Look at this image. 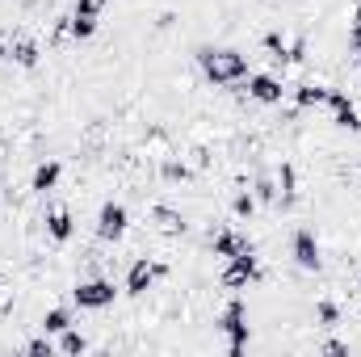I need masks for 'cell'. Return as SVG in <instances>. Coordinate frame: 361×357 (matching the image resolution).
Listing matches in <instances>:
<instances>
[{"instance_id":"cell-5","label":"cell","mask_w":361,"mask_h":357,"mask_svg":"<svg viewBox=\"0 0 361 357\" xmlns=\"http://www.w3.org/2000/svg\"><path fill=\"white\" fill-rule=\"evenodd\" d=\"M101 8H105V0H76V8H72V17H68V30H72V38H92Z\"/></svg>"},{"instance_id":"cell-11","label":"cell","mask_w":361,"mask_h":357,"mask_svg":"<svg viewBox=\"0 0 361 357\" xmlns=\"http://www.w3.org/2000/svg\"><path fill=\"white\" fill-rule=\"evenodd\" d=\"M252 244H248V236H240V231H219L214 236V257H223V261H231V257H240V253H248Z\"/></svg>"},{"instance_id":"cell-19","label":"cell","mask_w":361,"mask_h":357,"mask_svg":"<svg viewBox=\"0 0 361 357\" xmlns=\"http://www.w3.org/2000/svg\"><path fill=\"white\" fill-rule=\"evenodd\" d=\"M59 337H63V341H59V349H63V353H85V349H89V341H85L80 332H72V328H63Z\"/></svg>"},{"instance_id":"cell-12","label":"cell","mask_w":361,"mask_h":357,"mask_svg":"<svg viewBox=\"0 0 361 357\" xmlns=\"http://www.w3.org/2000/svg\"><path fill=\"white\" fill-rule=\"evenodd\" d=\"M8 59H13L17 68H34V63H38V42L25 38V34H13V42H8Z\"/></svg>"},{"instance_id":"cell-16","label":"cell","mask_w":361,"mask_h":357,"mask_svg":"<svg viewBox=\"0 0 361 357\" xmlns=\"http://www.w3.org/2000/svg\"><path fill=\"white\" fill-rule=\"evenodd\" d=\"M152 219H156V227H160L164 236H180V231H185L180 214H177V210H169V206H156V210H152Z\"/></svg>"},{"instance_id":"cell-14","label":"cell","mask_w":361,"mask_h":357,"mask_svg":"<svg viewBox=\"0 0 361 357\" xmlns=\"http://www.w3.org/2000/svg\"><path fill=\"white\" fill-rule=\"evenodd\" d=\"M72 231H76V227H72V214H68V210H51V214H47V236H51V240L63 244V240H72Z\"/></svg>"},{"instance_id":"cell-22","label":"cell","mask_w":361,"mask_h":357,"mask_svg":"<svg viewBox=\"0 0 361 357\" xmlns=\"http://www.w3.org/2000/svg\"><path fill=\"white\" fill-rule=\"evenodd\" d=\"M319 320H324V324H336V307H332V303H319Z\"/></svg>"},{"instance_id":"cell-18","label":"cell","mask_w":361,"mask_h":357,"mask_svg":"<svg viewBox=\"0 0 361 357\" xmlns=\"http://www.w3.org/2000/svg\"><path fill=\"white\" fill-rule=\"evenodd\" d=\"M63 328H72V315H68L63 307L47 311V320H42V332H63Z\"/></svg>"},{"instance_id":"cell-15","label":"cell","mask_w":361,"mask_h":357,"mask_svg":"<svg viewBox=\"0 0 361 357\" xmlns=\"http://www.w3.org/2000/svg\"><path fill=\"white\" fill-rule=\"evenodd\" d=\"M273 185H277V202H281V206H290V202H294V169H290V164H281V169L273 173Z\"/></svg>"},{"instance_id":"cell-9","label":"cell","mask_w":361,"mask_h":357,"mask_svg":"<svg viewBox=\"0 0 361 357\" xmlns=\"http://www.w3.org/2000/svg\"><path fill=\"white\" fill-rule=\"evenodd\" d=\"M294 261L302 269H319V240L311 227H298L294 231Z\"/></svg>"},{"instance_id":"cell-17","label":"cell","mask_w":361,"mask_h":357,"mask_svg":"<svg viewBox=\"0 0 361 357\" xmlns=\"http://www.w3.org/2000/svg\"><path fill=\"white\" fill-rule=\"evenodd\" d=\"M324 101H328V89H324V85H302V89H298V105H302V109L324 105Z\"/></svg>"},{"instance_id":"cell-7","label":"cell","mask_w":361,"mask_h":357,"mask_svg":"<svg viewBox=\"0 0 361 357\" xmlns=\"http://www.w3.org/2000/svg\"><path fill=\"white\" fill-rule=\"evenodd\" d=\"M328 109H332V118H336V126H349V131H357L361 118H357V105L349 101V92L341 89H328V101H324Z\"/></svg>"},{"instance_id":"cell-6","label":"cell","mask_w":361,"mask_h":357,"mask_svg":"<svg viewBox=\"0 0 361 357\" xmlns=\"http://www.w3.org/2000/svg\"><path fill=\"white\" fill-rule=\"evenodd\" d=\"M122 231H126V206L122 202H105L97 210V236L101 240H118Z\"/></svg>"},{"instance_id":"cell-23","label":"cell","mask_w":361,"mask_h":357,"mask_svg":"<svg viewBox=\"0 0 361 357\" xmlns=\"http://www.w3.org/2000/svg\"><path fill=\"white\" fill-rule=\"evenodd\" d=\"M25 349H30V353H47V357H51V341H30Z\"/></svg>"},{"instance_id":"cell-20","label":"cell","mask_w":361,"mask_h":357,"mask_svg":"<svg viewBox=\"0 0 361 357\" xmlns=\"http://www.w3.org/2000/svg\"><path fill=\"white\" fill-rule=\"evenodd\" d=\"M252 210H257V198L252 193H235V214L240 219H252Z\"/></svg>"},{"instance_id":"cell-2","label":"cell","mask_w":361,"mask_h":357,"mask_svg":"<svg viewBox=\"0 0 361 357\" xmlns=\"http://www.w3.org/2000/svg\"><path fill=\"white\" fill-rule=\"evenodd\" d=\"M219 328H223L227 341H231V357H240L244 345H248V307H244L240 298H231L227 311H223V320H219Z\"/></svg>"},{"instance_id":"cell-3","label":"cell","mask_w":361,"mask_h":357,"mask_svg":"<svg viewBox=\"0 0 361 357\" xmlns=\"http://www.w3.org/2000/svg\"><path fill=\"white\" fill-rule=\"evenodd\" d=\"M72 298H76L85 311H101V307H109V303L118 298V290H114V282H105V277H89V282H80V286L72 290Z\"/></svg>"},{"instance_id":"cell-21","label":"cell","mask_w":361,"mask_h":357,"mask_svg":"<svg viewBox=\"0 0 361 357\" xmlns=\"http://www.w3.org/2000/svg\"><path fill=\"white\" fill-rule=\"evenodd\" d=\"M349 47H353V55H357V63H361V13L353 17V25H349Z\"/></svg>"},{"instance_id":"cell-4","label":"cell","mask_w":361,"mask_h":357,"mask_svg":"<svg viewBox=\"0 0 361 357\" xmlns=\"http://www.w3.org/2000/svg\"><path fill=\"white\" fill-rule=\"evenodd\" d=\"M257 277H261V265H257L252 248L240 253V257H231V261L223 265V286H227V290H240V286H248V282H257Z\"/></svg>"},{"instance_id":"cell-13","label":"cell","mask_w":361,"mask_h":357,"mask_svg":"<svg viewBox=\"0 0 361 357\" xmlns=\"http://www.w3.org/2000/svg\"><path fill=\"white\" fill-rule=\"evenodd\" d=\"M59 173H63V169H59V160H42V164L34 169L30 189H34V193H47V189H55V185H59Z\"/></svg>"},{"instance_id":"cell-8","label":"cell","mask_w":361,"mask_h":357,"mask_svg":"<svg viewBox=\"0 0 361 357\" xmlns=\"http://www.w3.org/2000/svg\"><path fill=\"white\" fill-rule=\"evenodd\" d=\"M160 273H164V269L156 265V261L139 257V261L130 265V273H126V290H130V294H147V290H152V282H156Z\"/></svg>"},{"instance_id":"cell-24","label":"cell","mask_w":361,"mask_h":357,"mask_svg":"<svg viewBox=\"0 0 361 357\" xmlns=\"http://www.w3.org/2000/svg\"><path fill=\"white\" fill-rule=\"evenodd\" d=\"M8 42H13V38H8V34H0V59H8Z\"/></svg>"},{"instance_id":"cell-1","label":"cell","mask_w":361,"mask_h":357,"mask_svg":"<svg viewBox=\"0 0 361 357\" xmlns=\"http://www.w3.org/2000/svg\"><path fill=\"white\" fill-rule=\"evenodd\" d=\"M197 59H202V68H206V76L214 85H240V80H248V55H240L231 47H202Z\"/></svg>"},{"instance_id":"cell-10","label":"cell","mask_w":361,"mask_h":357,"mask_svg":"<svg viewBox=\"0 0 361 357\" xmlns=\"http://www.w3.org/2000/svg\"><path fill=\"white\" fill-rule=\"evenodd\" d=\"M281 80H277V76H265V72H261V76H248V97H252V101H261V105H277V101H281Z\"/></svg>"}]
</instances>
